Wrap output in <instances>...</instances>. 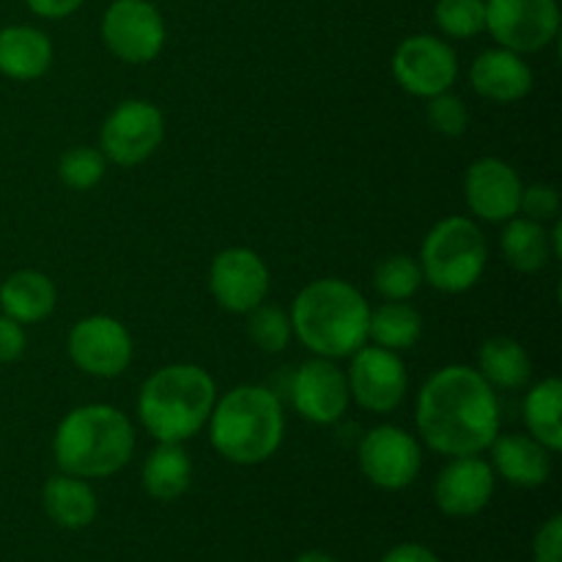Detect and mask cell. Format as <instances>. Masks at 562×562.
<instances>
[{
  "label": "cell",
  "mask_w": 562,
  "mask_h": 562,
  "mask_svg": "<svg viewBox=\"0 0 562 562\" xmlns=\"http://www.w3.org/2000/svg\"><path fill=\"white\" fill-rule=\"evenodd\" d=\"M417 431L437 453L481 456L499 434L494 387L470 366H448L434 373L417 395Z\"/></svg>",
  "instance_id": "1"
},
{
  "label": "cell",
  "mask_w": 562,
  "mask_h": 562,
  "mask_svg": "<svg viewBox=\"0 0 562 562\" xmlns=\"http://www.w3.org/2000/svg\"><path fill=\"white\" fill-rule=\"evenodd\" d=\"M289 318L291 329L305 349L316 357L338 360L366 346L371 307L351 283L324 278L313 280L296 294Z\"/></svg>",
  "instance_id": "2"
},
{
  "label": "cell",
  "mask_w": 562,
  "mask_h": 562,
  "mask_svg": "<svg viewBox=\"0 0 562 562\" xmlns=\"http://www.w3.org/2000/svg\"><path fill=\"white\" fill-rule=\"evenodd\" d=\"M60 472L88 481L124 470L135 453V428L130 417L108 404L77 406L60 420L53 439Z\"/></svg>",
  "instance_id": "3"
},
{
  "label": "cell",
  "mask_w": 562,
  "mask_h": 562,
  "mask_svg": "<svg viewBox=\"0 0 562 562\" xmlns=\"http://www.w3.org/2000/svg\"><path fill=\"white\" fill-rule=\"evenodd\" d=\"M217 384L198 366H168L146 379L137 417L157 442H187L212 417Z\"/></svg>",
  "instance_id": "4"
},
{
  "label": "cell",
  "mask_w": 562,
  "mask_h": 562,
  "mask_svg": "<svg viewBox=\"0 0 562 562\" xmlns=\"http://www.w3.org/2000/svg\"><path fill=\"white\" fill-rule=\"evenodd\" d=\"M212 445L225 461L241 467L261 464L278 453L285 417L278 395L258 384H241L214 404Z\"/></svg>",
  "instance_id": "5"
},
{
  "label": "cell",
  "mask_w": 562,
  "mask_h": 562,
  "mask_svg": "<svg viewBox=\"0 0 562 562\" xmlns=\"http://www.w3.org/2000/svg\"><path fill=\"white\" fill-rule=\"evenodd\" d=\"M488 261L483 231L470 217H448L428 231L420 250L423 280L442 294H464L481 280Z\"/></svg>",
  "instance_id": "6"
},
{
  "label": "cell",
  "mask_w": 562,
  "mask_h": 562,
  "mask_svg": "<svg viewBox=\"0 0 562 562\" xmlns=\"http://www.w3.org/2000/svg\"><path fill=\"white\" fill-rule=\"evenodd\" d=\"M486 31L510 53H541L558 38L560 9L554 0H486Z\"/></svg>",
  "instance_id": "7"
},
{
  "label": "cell",
  "mask_w": 562,
  "mask_h": 562,
  "mask_svg": "<svg viewBox=\"0 0 562 562\" xmlns=\"http://www.w3.org/2000/svg\"><path fill=\"white\" fill-rule=\"evenodd\" d=\"M102 154L121 168L146 162L165 137L162 110L146 99H126L102 124Z\"/></svg>",
  "instance_id": "8"
},
{
  "label": "cell",
  "mask_w": 562,
  "mask_h": 562,
  "mask_svg": "<svg viewBox=\"0 0 562 562\" xmlns=\"http://www.w3.org/2000/svg\"><path fill=\"white\" fill-rule=\"evenodd\" d=\"M165 20L148 0H113L102 16V38L115 58L148 64L165 47Z\"/></svg>",
  "instance_id": "9"
},
{
  "label": "cell",
  "mask_w": 562,
  "mask_h": 562,
  "mask_svg": "<svg viewBox=\"0 0 562 562\" xmlns=\"http://www.w3.org/2000/svg\"><path fill=\"white\" fill-rule=\"evenodd\" d=\"M360 470L373 486L401 492L420 475L423 453L417 439L398 426H376L362 437L357 450Z\"/></svg>",
  "instance_id": "10"
},
{
  "label": "cell",
  "mask_w": 562,
  "mask_h": 562,
  "mask_svg": "<svg viewBox=\"0 0 562 562\" xmlns=\"http://www.w3.org/2000/svg\"><path fill=\"white\" fill-rule=\"evenodd\" d=\"M393 75L412 97L431 99L450 91L459 77V58L448 42L428 33L404 38L393 55Z\"/></svg>",
  "instance_id": "11"
},
{
  "label": "cell",
  "mask_w": 562,
  "mask_h": 562,
  "mask_svg": "<svg viewBox=\"0 0 562 562\" xmlns=\"http://www.w3.org/2000/svg\"><path fill=\"white\" fill-rule=\"evenodd\" d=\"M71 362L82 373L97 379H113L130 368L132 362V335L119 318L88 316L71 327L66 340Z\"/></svg>",
  "instance_id": "12"
},
{
  "label": "cell",
  "mask_w": 562,
  "mask_h": 562,
  "mask_svg": "<svg viewBox=\"0 0 562 562\" xmlns=\"http://www.w3.org/2000/svg\"><path fill=\"white\" fill-rule=\"evenodd\" d=\"M346 382L357 404L373 415H387L398 409L409 387V376H406L398 351H387L382 346H360L351 355Z\"/></svg>",
  "instance_id": "13"
},
{
  "label": "cell",
  "mask_w": 562,
  "mask_h": 562,
  "mask_svg": "<svg viewBox=\"0 0 562 562\" xmlns=\"http://www.w3.org/2000/svg\"><path fill=\"white\" fill-rule=\"evenodd\" d=\"M209 289L223 311L250 313L269 294V269L256 250L228 247L209 269Z\"/></svg>",
  "instance_id": "14"
},
{
  "label": "cell",
  "mask_w": 562,
  "mask_h": 562,
  "mask_svg": "<svg viewBox=\"0 0 562 562\" xmlns=\"http://www.w3.org/2000/svg\"><path fill=\"white\" fill-rule=\"evenodd\" d=\"M291 404L305 420L316 426H333L349 409V382L346 373L327 357H316L296 368L291 379Z\"/></svg>",
  "instance_id": "15"
},
{
  "label": "cell",
  "mask_w": 562,
  "mask_h": 562,
  "mask_svg": "<svg viewBox=\"0 0 562 562\" xmlns=\"http://www.w3.org/2000/svg\"><path fill=\"white\" fill-rule=\"evenodd\" d=\"M519 173L497 157H483L470 165L464 176L467 206L486 223H508L519 214L521 201Z\"/></svg>",
  "instance_id": "16"
},
{
  "label": "cell",
  "mask_w": 562,
  "mask_h": 562,
  "mask_svg": "<svg viewBox=\"0 0 562 562\" xmlns=\"http://www.w3.org/2000/svg\"><path fill=\"white\" fill-rule=\"evenodd\" d=\"M494 470L477 456H456L434 483V499L445 516H477L494 497Z\"/></svg>",
  "instance_id": "17"
},
{
  "label": "cell",
  "mask_w": 562,
  "mask_h": 562,
  "mask_svg": "<svg viewBox=\"0 0 562 562\" xmlns=\"http://www.w3.org/2000/svg\"><path fill=\"white\" fill-rule=\"evenodd\" d=\"M470 82L483 99L510 104L519 102L532 88V69L519 53L497 47L486 49L475 58L470 69Z\"/></svg>",
  "instance_id": "18"
},
{
  "label": "cell",
  "mask_w": 562,
  "mask_h": 562,
  "mask_svg": "<svg viewBox=\"0 0 562 562\" xmlns=\"http://www.w3.org/2000/svg\"><path fill=\"white\" fill-rule=\"evenodd\" d=\"M492 470L519 488L543 486L552 475V456L527 434H505L492 442Z\"/></svg>",
  "instance_id": "19"
},
{
  "label": "cell",
  "mask_w": 562,
  "mask_h": 562,
  "mask_svg": "<svg viewBox=\"0 0 562 562\" xmlns=\"http://www.w3.org/2000/svg\"><path fill=\"white\" fill-rule=\"evenodd\" d=\"M53 64V42L31 25H11L0 31V75L16 82L38 80Z\"/></svg>",
  "instance_id": "20"
},
{
  "label": "cell",
  "mask_w": 562,
  "mask_h": 562,
  "mask_svg": "<svg viewBox=\"0 0 562 562\" xmlns=\"http://www.w3.org/2000/svg\"><path fill=\"white\" fill-rule=\"evenodd\" d=\"M55 285L53 280L36 269H20L9 274L0 285V307L3 316L14 318L16 324H36L55 311Z\"/></svg>",
  "instance_id": "21"
},
{
  "label": "cell",
  "mask_w": 562,
  "mask_h": 562,
  "mask_svg": "<svg viewBox=\"0 0 562 562\" xmlns=\"http://www.w3.org/2000/svg\"><path fill=\"white\" fill-rule=\"evenodd\" d=\"M44 510L49 521H55L64 530H82L97 519V494L82 477L75 475H53L44 483L42 492Z\"/></svg>",
  "instance_id": "22"
},
{
  "label": "cell",
  "mask_w": 562,
  "mask_h": 562,
  "mask_svg": "<svg viewBox=\"0 0 562 562\" xmlns=\"http://www.w3.org/2000/svg\"><path fill=\"white\" fill-rule=\"evenodd\" d=\"M192 461L176 442H159L143 464V488L159 503H173L190 488Z\"/></svg>",
  "instance_id": "23"
},
{
  "label": "cell",
  "mask_w": 562,
  "mask_h": 562,
  "mask_svg": "<svg viewBox=\"0 0 562 562\" xmlns=\"http://www.w3.org/2000/svg\"><path fill=\"white\" fill-rule=\"evenodd\" d=\"M477 368H481V376L486 379L492 387L499 390H519L530 382L532 376V362L527 355L525 346L514 338H488L481 346V355H477Z\"/></svg>",
  "instance_id": "24"
},
{
  "label": "cell",
  "mask_w": 562,
  "mask_h": 562,
  "mask_svg": "<svg viewBox=\"0 0 562 562\" xmlns=\"http://www.w3.org/2000/svg\"><path fill=\"white\" fill-rule=\"evenodd\" d=\"M503 256L508 261L510 269L516 272H541L549 261H552V241H549V231L543 228V223L527 217H514L508 220L503 231Z\"/></svg>",
  "instance_id": "25"
},
{
  "label": "cell",
  "mask_w": 562,
  "mask_h": 562,
  "mask_svg": "<svg viewBox=\"0 0 562 562\" xmlns=\"http://www.w3.org/2000/svg\"><path fill=\"white\" fill-rule=\"evenodd\" d=\"M562 382L558 376H549L538 382L525 398V423L527 431L536 442H541L549 453H558L562 448Z\"/></svg>",
  "instance_id": "26"
},
{
  "label": "cell",
  "mask_w": 562,
  "mask_h": 562,
  "mask_svg": "<svg viewBox=\"0 0 562 562\" xmlns=\"http://www.w3.org/2000/svg\"><path fill=\"white\" fill-rule=\"evenodd\" d=\"M423 316L406 302H384L368 318V338L387 351H406L420 340Z\"/></svg>",
  "instance_id": "27"
},
{
  "label": "cell",
  "mask_w": 562,
  "mask_h": 562,
  "mask_svg": "<svg viewBox=\"0 0 562 562\" xmlns=\"http://www.w3.org/2000/svg\"><path fill=\"white\" fill-rule=\"evenodd\" d=\"M423 283V269L409 256H390L376 263L373 285L387 302H406L417 294Z\"/></svg>",
  "instance_id": "28"
},
{
  "label": "cell",
  "mask_w": 562,
  "mask_h": 562,
  "mask_svg": "<svg viewBox=\"0 0 562 562\" xmlns=\"http://www.w3.org/2000/svg\"><path fill=\"white\" fill-rule=\"evenodd\" d=\"M437 25L450 38H472L486 31V0H439Z\"/></svg>",
  "instance_id": "29"
},
{
  "label": "cell",
  "mask_w": 562,
  "mask_h": 562,
  "mask_svg": "<svg viewBox=\"0 0 562 562\" xmlns=\"http://www.w3.org/2000/svg\"><path fill=\"white\" fill-rule=\"evenodd\" d=\"M104 170H108V159L99 148L91 146H77L60 157L58 162V176L69 190L86 192L93 190L99 181L104 179Z\"/></svg>",
  "instance_id": "30"
},
{
  "label": "cell",
  "mask_w": 562,
  "mask_h": 562,
  "mask_svg": "<svg viewBox=\"0 0 562 562\" xmlns=\"http://www.w3.org/2000/svg\"><path fill=\"white\" fill-rule=\"evenodd\" d=\"M247 335H250V340L261 351L278 355V351L289 346L294 329H291V318L280 307L258 305L256 311H250V318H247Z\"/></svg>",
  "instance_id": "31"
},
{
  "label": "cell",
  "mask_w": 562,
  "mask_h": 562,
  "mask_svg": "<svg viewBox=\"0 0 562 562\" xmlns=\"http://www.w3.org/2000/svg\"><path fill=\"white\" fill-rule=\"evenodd\" d=\"M428 124H431L434 132L445 137L464 135L467 126H470V110H467L464 99H459L450 91L428 99Z\"/></svg>",
  "instance_id": "32"
},
{
  "label": "cell",
  "mask_w": 562,
  "mask_h": 562,
  "mask_svg": "<svg viewBox=\"0 0 562 562\" xmlns=\"http://www.w3.org/2000/svg\"><path fill=\"white\" fill-rule=\"evenodd\" d=\"M519 212H525L527 220H536V223H549V220H558L560 214V195L552 184H532L521 190Z\"/></svg>",
  "instance_id": "33"
},
{
  "label": "cell",
  "mask_w": 562,
  "mask_h": 562,
  "mask_svg": "<svg viewBox=\"0 0 562 562\" xmlns=\"http://www.w3.org/2000/svg\"><path fill=\"white\" fill-rule=\"evenodd\" d=\"M532 560L536 562H562V516H552L532 541Z\"/></svg>",
  "instance_id": "34"
},
{
  "label": "cell",
  "mask_w": 562,
  "mask_h": 562,
  "mask_svg": "<svg viewBox=\"0 0 562 562\" xmlns=\"http://www.w3.org/2000/svg\"><path fill=\"white\" fill-rule=\"evenodd\" d=\"M25 329L22 324H16L14 318L0 316V366H9L16 362L25 351Z\"/></svg>",
  "instance_id": "35"
},
{
  "label": "cell",
  "mask_w": 562,
  "mask_h": 562,
  "mask_svg": "<svg viewBox=\"0 0 562 562\" xmlns=\"http://www.w3.org/2000/svg\"><path fill=\"white\" fill-rule=\"evenodd\" d=\"M25 3L33 14L44 16V20H64L80 9L82 0H25Z\"/></svg>",
  "instance_id": "36"
},
{
  "label": "cell",
  "mask_w": 562,
  "mask_h": 562,
  "mask_svg": "<svg viewBox=\"0 0 562 562\" xmlns=\"http://www.w3.org/2000/svg\"><path fill=\"white\" fill-rule=\"evenodd\" d=\"M382 562H442L423 543H398L384 554Z\"/></svg>",
  "instance_id": "37"
},
{
  "label": "cell",
  "mask_w": 562,
  "mask_h": 562,
  "mask_svg": "<svg viewBox=\"0 0 562 562\" xmlns=\"http://www.w3.org/2000/svg\"><path fill=\"white\" fill-rule=\"evenodd\" d=\"M549 241H552V258H562V225L554 223V228L549 231Z\"/></svg>",
  "instance_id": "38"
},
{
  "label": "cell",
  "mask_w": 562,
  "mask_h": 562,
  "mask_svg": "<svg viewBox=\"0 0 562 562\" xmlns=\"http://www.w3.org/2000/svg\"><path fill=\"white\" fill-rule=\"evenodd\" d=\"M294 562H338L333 554H324V552H305L300 554Z\"/></svg>",
  "instance_id": "39"
}]
</instances>
